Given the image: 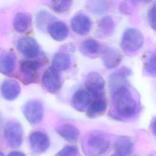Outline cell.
<instances>
[{"instance_id": "obj_24", "label": "cell", "mask_w": 156, "mask_h": 156, "mask_svg": "<svg viewBox=\"0 0 156 156\" xmlns=\"http://www.w3.org/2000/svg\"><path fill=\"white\" fill-rule=\"evenodd\" d=\"M109 2L105 1H89L87 2L86 7L91 12L95 14L103 13L109 7Z\"/></svg>"}, {"instance_id": "obj_33", "label": "cell", "mask_w": 156, "mask_h": 156, "mask_svg": "<svg viewBox=\"0 0 156 156\" xmlns=\"http://www.w3.org/2000/svg\"><path fill=\"white\" fill-rule=\"evenodd\" d=\"M1 123H2V116H1V113H0V126L1 125Z\"/></svg>"}, {"instance_id": "obj_11", "label": "cell", "mask_w": 156, "mask_h": 156, "mask_svg": "<svg viewBox=\"0 0 156 156\" xmlns=\"http://www.w3.org/2000/svg\"><path fill=\"white\" fill-rule=\"evenodd\" d=\"M71 25L74 32L79 35H83L90 30L91 22L90 18L87 15L79 13L73 17Z\"/></svg>"}, {"instance_id": "obj_6", "label": "cell", "mask_w": 156, "mask_h": 156, "mask_svg": "<svg viewBox=\"0 0 156 156\" xmlns=\"http://www.w3.org/2000/svg\"><path fill=\"white\" fill-rule=\"evenodd\" d=\"M85 85L87 91L94 99L104 97L105 81L99 73L96 72L88 73L85 79Z\"/></svg>"}, {"instance_id": "obj_23", "label": "cell", "mask_w": 156, "mask_h": 156, "mask_svg": "<svg viewBox=\"0 0 156 156\" xmlns=\"http://www.w3.org/2000/svg\"><path fill=\"white\" fill-rule=\"evenodd\" d=\"M71 57L66 52H59L56 53L52 60V67L57 71L67 69L71 65Z\"/></svg>"}, {"instance_id": "obj_18", "label": "cell", "mask_w": 156, "mask_h": 156, "mask_svg": "<svg viewBox=\"0 0 156 156\" xmlns=\"http://www.w3.org/2000/svg\"><path fill=\"white\" fill-rule=\"evenodd\" d=\"M57 133L64 140L69 143L76 142L79 137V130L71 124H64L56 129Z\"/></svg>"}, {"instance_id": "obj_1", "label": "cell", "mask_w": 156, "mask_h": 156, "mask_svg": "<svg viewBox=\"0 0 156 156\" xmlns=\"http://www.w3.org/2000/svg\"><path fill=\"white\" fill-rule=\"evenodd\" d=\"M112 93L113 105L116 112L122 118L132 116L136 111L137 104L129 90L122 87Z\"/></svg>"}, {"instance_id": "obj_13", "label": "cell", "mask_w": 156, "mask_h": 156, "mask_svg": "<svg viewBox=\"0 0 156 156\" xmlns=\"http://www.w3.org/2000/svg\"><path fill=\"white\" fill-rule=\"evenodd\" d=\"M21 91L19 83L13 79L5 80L1 86V93L4 99L13 101L18 98Z\"/></svg>"}, {"instance_id": "obj_19", "label": "cell", "mask_w": 156, "mask_h": 156, "mask_svg": "<svg viewBox=\"0 0 156 156\" xmlns=\"http://www.w3.org/2000/svg\"><path fill=\"white\" fill-rule=\"evenodd\" d=\"M32 23V18L29 13L26 12L17 13L13 19V27L15 30L18 33H24L27 32Z\"/></svg>"}, {"instance_id": "obj_3", "label": "cell", "mask_w": 156, "mask_h": 156, "mask_svg": "<svg viewBox=\"0 0 156 156\" xmlns=\"http://www.w3.org/2000/svg\"><path fill=\"white\" fill-rule=\"evenodd\" d=\"M41 62L34 59H26L21 62L19 69V79L26 85L35 83L38 77Z\"/></svg>"}, {"instance_id": "obj_20", "label": "cell", "mask_w": 156, "mask_h": 156, "mask_svg": "<svg viewBox=\"0 0 156 156\" xmlns=\"http://www.w3.org/2000/svg\"><path fill=\"white\" fill-rule=\"evenodd\" d=\"M133 141L127 136H119L115 141V155L118 156H127L129 155L133 149Z\"/></svg>"}, {"instance_id": "obj_26", "label": "cell", "mask_w": 156, "mask_h": 156, "mask_svg": "<svg viewBox=\"0 0 156 156\" xmlns=\"http://www.w3.org/2000/svg\"><path fill=\"white\" fill-rule=\"evenodd\" d=\"M70 1H52L50 2V7L58 13H63L68 11L71 6Z\"/></svg>"}, {"instance_id": "obj_34", "label": "cell", "mask_w": 156, "mask_h": 156, "mask_svg": "<svg viewBox=\"0 0 156 156\" xmlns=\"http://www.w3.org/2000/svg\"><path fill=\"white\" fill-rule=\"evenodd\" d=\"M0 156H4V154H3V153H2L1 152H0Z\"/></svg>"}, {"instance_id": "obj_28", "label": "cell", "mask_w": 156, "mask_h": 156, "mask_svg": "<svg viewBox=\"0 0 156 156\" xmlns=\"http://www.w3.org/2000/svg\"><path fill=\"white\" fill-rule=\"evenodd\" d=\"M144 69L146 71L151 74H155V54L154 52L147 53L144 58Z\"/></svg>"}, {"instance_id": "obj_5", "label": "cell", "mask_w": 156, "mask_h": 156, "mask_svg": "<svg viewBox=\"0 0 156 156\" xmlns=\"http://www.w3.org/2000/svg\"><path fill=\"white\" fill-rule=\"evenodd\" d=\"M4 136L9 146L19 147L23 142V130L21 124L17 121H9L4 129Z\"/></svg>"}, {"instance_id": "obj_21", "label": "cell", "mask_w": 156, "mask_h": 156, "mask_svg": "<svg viewBox=\"0 0 156 156\" xmlns=\"http://www.w3.org/2000/svg\"><path fill=\"white\" fill-rule=\"evenodd\" d=\"M130 71L127 68H122L116 73L112 74L110 78V88L112 92L122 87H126V77L130 74Z\"/></svg>"}, {"instance_id": "obj_25", "label": "cell", "mask_w": 156, "mask_h": 156, "mask_svg": "<svg viewBox=\"0 0 156 156\" xmlns=\"http://www.w3.org/2000/svg\"><path fill=\"white\" fill-rule=\"evenodd\" d=\"M80 49L86 54H95L99 49V44L94 40L88 39L82 43Z\"/></svg>"}, {"instance_id": "obj_2", "label": "cell", "mask_w": 156, "mask_h": 156, "mask_svg": "<svg viewBox=\"0 0 156 156\" xmlns=\"http://www.w3.org/2000/svg\"><path fill=\"white\" fill-rule=\"evenodd\" d=\"M108 137L100 131H93L88 135L85 143V149L90 156H101L109 147Z\"/></svg>"}, {"instance_id": "obj_7", "label": "cell", "mask_w": 156, "mask_h": 156, "mask_svg": "<svg viewBox=\"0 0 156 156\" xmlns=\"http://www.w3.org/2000/svg\"><path fill=\"white\" fill-rule=\"evenodd\" d=\"M23 113L29 123L36 124L39 123L43 118L44 108L39 101L30 100L23 105Z\"/></svg>"}, {"instance_id": "obj_15", "label": "cell", "mask_w": 156, "mask_h": 156, "mask_svg": "<svg viewBox=\"0 0 156 156\" xmlns=\"http://www.w3.org/2000/svg\"><path fill=\"white\" fill-rule=\"evenodd\" d=\"M47 29L51 37L58 41L64 40L68 37L69 33V29L66 24L58 21L52 22Z\"/></svg>"}, {"instance_id": "obj_27", "label": "cell", "mask_w": 156, "mask_h": 156, "mask_svg": "<svg viewBox=\"0 0 156 156\" xmlns=\"http://www.w3.org/2000/svg\"><path fill=\"white\" fill-rule=\"evenodd\" d=\"M52 15L46 11H40L37 15L36 21L37 25L40 29H48L51 20H52Z\"/></svg>"}, {"instance_id": "obj_17", "label": "cell", "mask_w": 156, "mask_h": 156, "mask_svg": "<svg viewBox=\"0 0 156 156\" xmlns=\"http://www.w3.org/2000/svg\"><path fill=\"white\" fill-rule=\"evenodd\" d=\"M120 51L116 48H108L103 53L102 61L104 66L108 69L117 66L122 60Z\"/></svg>"}, {"instance_id": "obj_32", "label": "cell", "mask_w": 156, "mask_h": 156, "mask_svg": "<svg viewBox=\"0 0 156 156\" xmlns=\"http://www.w3.org/2000/svg\"><path fill=\"white\" fill-rule=\"evenodd\" d=\"M8 156H26V155L24 154H23V152H21L14 151V152H10L8 155Z\"/></svg>"}, {"instance_id": "obj_35", "label": "cell", "mask_w": 156, "mask_h": 156, "mask_svg": "<svg viewBox=\"0 0 156 156\" xmlns=\"http://www.w3.org/2000/svg\"><path fill=\"white\" fill-rule=\"evenodd\" d=\"M112 156H118V155H115H115H112Z\"/></svg>"}, {"instance_id": "obj_31", "label": "cell", "mask_w": 156, "mask_h": 156, "mask_svg": "<svg viewBox=\"0 0 156 156\" xmlns=\"http://www.w3.org/2000/svg\"><path fill=\"white\" fill-rule=\"evenodd\" d=\"M129 5V4H128L127 2H123L121 5V7H120V10L121 11V12L124 13H128L129 12L130 10V8Z\"/></svg>"}, {"instance_id": "obj_12", "label": "cell", "mask_w": 156, "mask_h": 156, "mask_svg": "<svg viewBox=\"0 0 156 156\" xmlns=\"http://www.w3.org/2000/svg\"><path fill=\"white\" fill-rule=\"evenodd\" d=\"M16 57L11 51H4L0 55V73L6 76H11L16 67Z\"/></svg>"}, {"instance_id": "obj_22", "label": "cell", "mask_w": 156, "mask_h": 156, "mask_svg": "<svg viewBox=\"0 0 156 156\" xmlns=\"http://www.w3.org/2000/svg\"><path fill=\"white\" fill-rule=\"evenodd\" d=\"M115 23L110 16H105L101 19L98 24L96 34L100 37H108L111 35L114 30Z\"/></svg>"}, {"instance_id": "obj_10", "label": "cell", "mask_w": 156, "mask_h": 156, "mask_svg": "<svg viewBox=\"0 0 156 156\" xmlns=\"http://www.w3.org/2000/svg\"><path fill=\"white\" fill-rule=\"evenodd\" d=\"M29 143L32 149L36 153L44 152L49 147V140L42 132L35 131L29 136Z\"/></svg>"}, {"instance_id": "obj_16", "label": "cell", "mask_w": 156, "mask_h": 156, "mask_svg": "<svg viewBox=\"0 0 156 156\" xmlns=\"http://www.w3.org/2000/svg\"><path fill=\"white\" fill-rule=\"evenodd\" d=\"M107 104L104 97L95 98L91 101L87 110V115L90 118L99 117L105 113Z\"/></svg>"}, {"instance_id": "obj_8", "label": "cell", "mask_w": 156, "mask_h": 156, "mask_svg": "<svg viewBox=\"0 0 156 156\" xmlns=\"http://www.w3.org/2000/svg\"><path fill=\"white\" fill-rule=\"evenodd\" d=\"M42 84L48 92L55 93L58 91L62 85L61 77L58 71L52 66L47 68L42 77Z\"/></svg>"}, {"instance_id": "obj_30", "label": "cell", "mask_w": 156, "mask_h": 156, "mask_svg": "<svg viewBox=\"0 0 156 156\" xmlns=\"http://www.w3.org/2000/svg\"><path fill=\"white\" fill-rule=\"evenodd\" d=\"M149 23L151 27L155 30V6L154 4L149 9L148 12Z\"/></svg>"}, {"instance_id": "obj_9", "label": "cell", "mask_w": 156, "mask_h": 156, "mask_svg": "<svg viewBox=\"0 0 156 156\" xmlns=\"http://www.w3.org/2000/svg\"><path fill=\"white\" fill-rule=\"evenodd\" d=\"M19 52L28 59H34L40 54V46L37 41L32 37H23L17 43Z\"/></svg>"}, {"instance_id": "obj_14", "label": "cell", "mask_w": 156, "mask_h": 156, "mask_svg": "<svg viewBox=\"0 0 156 156\" xmlns=\"http://www.w3.org/2000/svg\"><path fill=\"white\" fill-rule=\"evenodd\" d=\"M92 101V96L85 90H79L75 92L72 98V105L79 112L87 110Z\"/></svg>"}, {"instance_id": "obj_4", "label": "cell", "mask_w": 156, "mask_h": 156, "mask_svg": "<svg viewBox=\"0 0 156 156\" xmlns=\"http://www.w3.org/2000/svg\"><path fill=\"white\" fill-rule=\"evenodd\" d=\"M143 42L144 38L140 30L135 28H129L122 34L121 47L126 52H133L141 48Z\"/></svg>"}, {"instance_id": "obj_29", "label": "cell", "mask_w": 156, "mask_h": 156, "mask_svg": "<svg viewBox=\"0 0 156 156\" xmlns=\"http://www.w3.org/2000/svg\"><path fill=\"white\" fill-rule=\"evenodd\" d=\"M78 151L74 146H66L61 149L55 156H77Z\"/></svg>"}]
</instances>
